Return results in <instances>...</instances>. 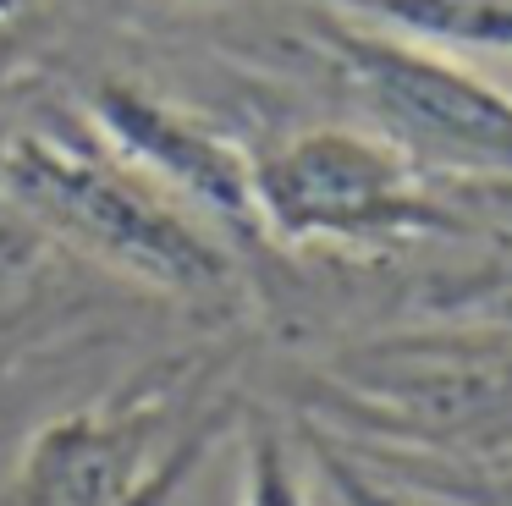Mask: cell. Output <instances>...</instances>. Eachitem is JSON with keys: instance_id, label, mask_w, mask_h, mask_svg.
<instances>
[{"instance_id": "cell-1", "label": "cell", "mask_w": 512, "mask_h": 506, "mask_svg": "<svg viewBox=\"0 0 512 506\" xmlns=\"http://www.w3.org/2000/svg\"><path fill=\"white\" fill-rule=\"evenodd\" d=\"M0 182L45 231L138 281L182 297H210L232 281V259L204 237L199 220L111 154L34 132L0 160Z\"/></svg>"}, {"instance_id": "cell-2", "label": "cell", "mask_w": 512, "mask_h": 506, "mask_svg": "<svg viewBox=\"0 0 512 506\" xmlns=\"http://www.w3.org/2000/svg\"><path fill=\"white\" fill-rule=\"evenodd\" d=\"M320 39L369 110V132L391 138L419 171L441 182L512 176V94L479 66L336 11L320 22Z\"/></svg>"}, {"instance_id": "cell-3", "label": "cell", "mask_w": 512, "mask_h": 506, "mask_svg": "<svg viewBox=\"0 0 512 506\" xmlns=\"http://www.w3.org/2000/svg\"><path fill=\"white\" fill-rule=\"evenodd\" d=\"M452 198L369 127H309L254 160L259 226L281 242H391L446 231Z\"/></svg>"}, {"instance_id": "cell-4", "label": "cell", "mask_w": 512, "mask_h": 506, "mask_svg": "<svg viewBox=\"0 0 512 506\" xmlns=\"http://www.w3.org/2000/svg\"><path fill=\"white\" fill-rule=\"evenodd\" d=\"M94 121L111 138L116 160L144 182H155L166 198H188L226 226H259L254 160H243L204 121L182 116L177 105L127 83H105L94 94Z\"/></svg>"}, {"instance_id": "cell-5", "label": "cell", "mask_w": 512, "mask_h": 506, "mask_svg": "<svg viewBox=\"0 0 512 506\" xmlns=\"http://www.w3.org/2000/svg\"><path fill=\"white\" fill-rule=\"evenodd\" d=\"M155 435V413L67 418L28 451L6 506H160L177 468H138L160 457Z\"/></svg>"}, {"instance_id": "cell-6", "label": "cell", "mask_w": 512, "mask_h": 506, "mask_svg": "<svg viewBox=\"0 0 512 506\" xmlns=\"http://www.w3.org/2000/svg\"><path fill=\"white\" fill-rule=\"evenodd\" d=\"M336 17L369 22L457 61H512V0H331Z\"/></svg>"}, {"instance_id": "cell-7", "label": "cell", "mask_w": 512, "mask_h": 506, "mask_svg": "<svg viewBox=\"0 0 512 506\" xmlns=\"http://www.w3.org/2000/svg\"><path fill=\"white\" fill-rule=\"evenodd\" d=\"M237 506H314L309 473H303L298 451L265 424L243 446V490H237Z\"/></svg>"}, {"instance_id": "cell-8", "label": "cell", "mask_w": 512, "mask_h": 506, "mask_svg": "<svg viewBox=\"0 0 512 506\" xmlns=\"http://www.w3.org/2000/svg\"><path fill=\"white\" fill-rule=\"evenodd\" d=\"M314 473H320V484L331 490L336 506H424V501H413L408 490L375 479L364 462L342 457V451H331V446H314Z\"/></svg>"}, {"instance_id": "cell-9", "label": "cell", "mask_w": 512, "mask_h": 506, "mask_svg": "<svg viewBox=\"0 0 512 506\" xmlns=\"http://www.w3.org/2000/svg\"><path fill=\"white\" fill-rule=\"evenodd\" d=\"M435 187L446 198H468V204H490L501 215H512V176H452V182L435 176Z\"/></svg>"}, {"instance_id": "cell-10", "label": "cell", "mask_w": 512, "mask_h": 506, "mask_svg": "<svg viewBox=\"0 0 512 506\" xmlns=\"http://www.w3.org/2000/svg\"><path fill=\"white\" fill-rule=\"evenodd\" d=\"M501 506H512V490H507V495H501Z\"/></svg>"}]
</instances>
